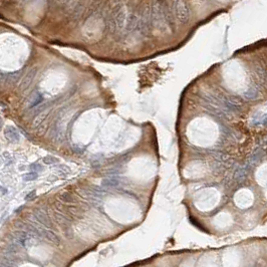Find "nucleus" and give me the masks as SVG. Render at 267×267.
<instances>
[{
	"instance_id": "f257e3e1",
	"label": "nucleus",
	"mask_w": 267,
	"mask_h": 267,
	"mask_svg": "<svg viewBox=\"0 0 267 267\" xmlns=\"http://www.w3.org/2000/svg\"><path fill=\"white\" fill-rule=\"evenodd\" d=\"M176 16L182 23H186L190 19V8L185 0H177L176 2Z\"/></svg>"
},
{
	"instance_id": "f03ea898",
	"label": "nucleus",
	"mask_w": 267,
	"mask_h": 267,
	"mask_svg": "<svg viewBox=\"0 0 267 267\" xmlns=\"http://www.w3.org/2000/svg\"><path fill=\"white\" fill-rule=\"evenodd\" d=\"M4 136H5L6 139L9 140L10 142H13V143L18 142L19 139H20L18 131L14 127H12V125H9V127H7L5 129Z\"/></svg>"
},
{
	"instance_id": "7ed1b4c3",
	"label": "nucleus",
	"mask_w": 267,
	"mask_h": 267,
	"mask_svg": "<svg viewBox=\"0 0 267 267\" xmlns=\"http://www.w3.org/2000/svg\"><path fill=\"white\" fill-rule=\"evenodd\" d=\"M125 21V10H122V9H120V10L116 13L115 23L117 24V26L119 28H122V26H124Z\"/></svg>"
},
{
	"instance_id": "20e7f679",
	"label": "nucleus",
	"mask_w": 267,
	"mask_h": 267,
	"mask_svg": "<svg viewBox=\"0 0 267 267\" xmlns=\"http://www.w3.org/2000/svg\"><path fill=\"white\" fill-rule=\"evenodd\" d=\"M137 23V17L135 16V15H130V17H129V20H128V29H133V28L135 27V25H136Z\"/></svg>"
},
{
	"instance_id": "39448f33",
	"label": "nucleus",
	"mask_w": 267,
	"mask_h": 267,
	"mask_svg": "<svg viewBox=\"0 0 267 267\" xmlns=\"http://www.w3.org/2000/svg\"><path fill=\"white\" fill-rule=\"evenodd\" d=\"M37 174L35 172H31V173H27V174L23 175V180L24 181H32V180H35V179H37Z\"/></svg>"
},
{
	"instance_id": "423d86ee",
	"label": "nucleus",
	"mask_w": 267,
	"mask_h": 267,
	"mask_svg": "<svg viewBox=\"0 0 267 267\" xmlns=\"http://www.w3.org/2000/svg\"><path fill=\"white\" fill-rule=\"evenodd\" d=\"M57 162L58 160L51 156H47L45 157V158H43V163H44V164H54V163H57Z\"/></svg>"
},
{
	"instance_id": "0eeeda50",
	"label": "nucleus",
	"mask_w": 267,
	"mask_h": 267,
	"mask_svg": "<svg viewBox=\"0 0 267 267\" xmlns=\"http://www.w3.org/2000/svg\"><path fill=\"white\" fill-rule=\"evenodd\" d=\"M29 169H30V170H32V172H37V171L41 170L42 167L40 165H38V164H32V165L29 166Z\"/></svg>"
},
{
	"instance_id": "6e6552de",
	"label": "nucleus",
	"mask_w": 267,
	"mask_h": 267,
	"mask_svg": "<svg viewBox=\"0 0 267 267\" xmlns=\"http://www.w3.org/2000/svg\"><path fill=\"white\" fill-rule=\"evenodd\" d=\"M33 198H35V191H32V192L28 193L26 195V197H25V200L26 201H29L31 199H33Z\"/></svg>"
},
{
	"instance_id": "1a4fd4ad",
	"label": "nucleus",
	"mask_w": 267,
	"mask_h": 267,
	"mask_svg": "<svg viewBox=\"0 0 267 267\" xmlns=\"http://www.w3.org/2000/svg\"><path fill=\"white\" fill-rule=\"evenodd\" d=\"M23 207H24V206H21V207H19V208H18L17 210H15V213H19V211H21V210L23 209Z\"/></svg>"
},
{
	"instance_id": "9d476101",
	"label": "nucleus",
	"mask_w": 267,
	"mask_h": 267,
	"mask_svg": "<svg viewBox=\"0 0 267 267\" xmlns=\"http://www.w3.org/2000/svg\"><path fill=\"white\" fill-rule=\"evenodd\" d=\"M1 128H2V121L1 119H0V130H1Z\"/></svg>"
}]
</instances>
